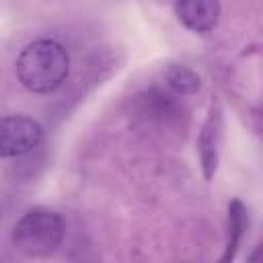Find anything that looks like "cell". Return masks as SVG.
Returning a JSON list of instances; mask_svg holds the SVG:
<instances>
[{
    "instance_id": "obj_7",
    "label": "cell",
    "mask_w": 263,
    "mask_h": 263,
    "mask_svg": "<svg viewBox=\"0 0 263 263\" xmlns=\"http://www.w3.org/2000/svg\"><path fill=\"white\" fill-rule=\"evenodd\" d=\"M249 226V218H247V208L234 199L230 205H228V245H226V253L222 257V261H228L234 257V251L245 234Z\"/></svg>"
},
{
    "instance_id": "obj_4",
    "label": "cell",
    "mask_w": 263,
    "mask_h": 263,
    "mask_svg": "<svg viewBox=\"0 0 263 263\" xmlns=\"http://www.w3.org/2000/svg\"><path fill=\"white\" fill-rule=\"evenodd\" d=\"M136 107H138V115H142L144 119L158 123V125H171L181 117V103L177 101V97L162 92L158 88H150L144 90L142 95L136 97Z\"/></svg>"
},
{
    "instance_id": "obj_8",
    "label": "cell",
    "mask_w": 263,
    "mask_h": 263,
    "mask_svg": "<svg viewBox=\"0 0 263 263\" xmlns=\"http://www.w3.org/2000/svg\"><path fill=\"white\" fill-rule=\"evenodd\" d=\"M164 80L166 86L177 92V95H193L199 90V76L189 70L187 66H179V64H171L164 72Z\"/></svg>"
},
{
    "instance_id": "obj_6",
    "label": "cell",
    "mask_w": 263,
    "mask_h": 263,
    "mask_svg": "<svg viewBox=\"0 0 263 263\" xmlns=\"http://www.w3.org/2000/svg\"><path fill=\"white\" fill-rule=\"evenodd\" d=\"M218 146H220V115L218 111L210 113L201 136H199V154H201V166L205 179H212L218 166Z\"/></svg>"
},
{
    "instance_id": "obj_5",
    "label": "cell",
    "mask_w": 263,
    "mask_h": 263,
    "mask_svg": "<svg viewBox=\"0 0 263 263\" xmlns=\"http://www.w3.org/2000/svg\"><path fill=\"white\" fill-rule=\"evenodd\" d=\"M175 14L193 33H208L218 25L220 0H177Z\"/></svg>"
},
{
    "instance_id": "obj_1",
    "label": "cell",
    "mask_w": 263,
    "mask_h": 263,
    "mask_svg": "<svg viewBox=\"0 0 263 263\" xmlns=\"http://www.w3.org/2000/svg\"><path fill=\"white\" fill-rule=\"evenodd\" d=\"M18 82L37 95H49L58 90L70 72L68 49L53 39H37L21 49L16 64Z\"/></svg>"
},
{
    "instance_id": "obj_2",
    "label": "cell",
    "mask_w": 263,
    "mask_h": 263,
    "mask_svg": "<svg viewBox=\"0 0 263 263\" xmlns=\"http://www.w3.org/2000/svg\"><path fill=\"white\" fill-rule=\"evenodd\" d=\"M66 234L64 218L47 208H33L21 216L12 228V245L27 257H45L53 253Z\"/></svg>"
},
{
    "instance_id": "obj_3",
    "label": "cell",
    "mask_w": 263,
    "mask_h": 263,
    "mask_svg": "<svg viewBox=\"0 0 263 263\" xmlns=\"http://www.w3.org/2000/svg\"><path fill=\"white\" fill-rule=\"evenodd\" d=\"M43 127L37 119L27 115L0 117V158L23 156L39 146Z\"/></svg>"
}]
</instances>
